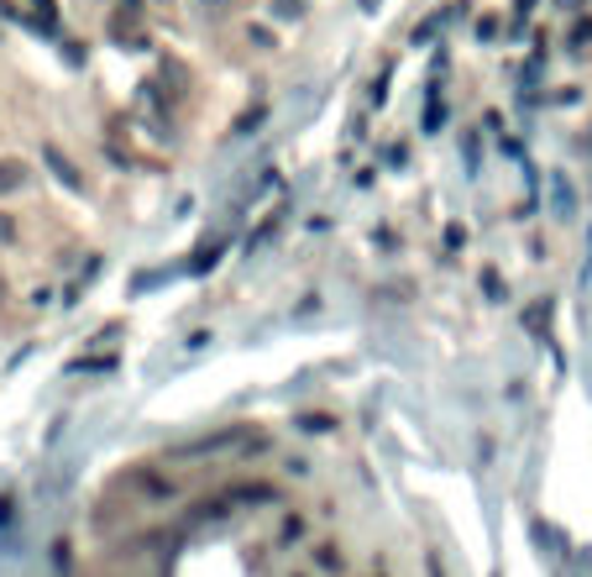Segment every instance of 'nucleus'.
Listing matches in <instances>:
<instances>
[{
  "instance_id": "nucleus-10",
  "label": "nucleus",
  "mask_w": 592,
  "mask_h": 577,
  "mask_svg": "<svg viewBox=\"0 0 592 577\" xmlns=\"http://www.w3.org/2000/svg\"><path fill=\"white\" fill-rule=\"evenodd\" d=\"M320 567H336V573H341V552H336V546H320Z\"/></svg>"
},
{
  "instance_id": "nucleus-9",
  "label": "nucleus",
  "mask_w": 592,
  "mask_h": 577,
  "mask_svg": "<svg viewBox=\"0 0 592 577\" xmlns=\"http://www.w3.org/2000/svg\"><path fill=\"white\" fill-rule=\"evenodd\" d=\"M299 425H304V431H315V436H320V431H331V420H325V415H304Z\"/></svg>"
},
{
  "instance_id": "nucleus-6",
  "label": "nucleus",
  "mask_w": 592,
  "mask_h": 577,
  "mask_svg": "<svg viewBox=\"0 0 592 577\" xmlns=\"http://www.w3.org/2000/svg\"><path fill=\"white\" fill-rule=\"evenodd\" d=\"M446 21H451V11H435V17L425 21V27H415V42H430L435 32H440V27H446Z\"/></svg>"
},
{
  "instance_id": "nucleus-4",
  "label": "nucleus",
  "mask_w": 592,
  "mask_h": 577,
  "mask_svg": "<svg viewBox=\"0 0 592 577\" xmlns=\"http://www.w3.org/2000/svg\"><path fill=\"white\" fill-rule=\"evenodd\" d=\"M42 158H48V163H53V168H59V179L63 184H69V189H80V168H74V163H69V158H63V153H59V147H42Z\"/></svg>"
},
{
  "instance_id": "nucleus-13",
  "label": "nucleus",
  "mask_w": 592,
  "mask_h": 577,
  "mask_svg": "<svg viewBox=\"0 0 592 577\" xmlns=\"http://www.w3.org/2000/svg\"><path fill=\"white\" fill-rule=\"evenodd\" d=\"M210 6H220V0H210Z\"/></svg>"
},
{
  "instance_id": "nucleus-5",
  "label": "nucleus",
  "mask_w": 592,
  "mask_h": 577,
  "mask_svg": "<svg viewBox=\"0 0 592 577\" xmlns=\"http://www.w3.org/2000/svg\"><path fill=\"white\" fill-rule=\"evenodd\" d=\"M32 27H42V32H53L59 27V0H32Z\"/></svg>"
},
{
  "instance_id": "nucleus-8",
  "label": "nucleus",
  "mask_w": 592,
  "mask_h": 577,
  "mask_svg": "<svg viewBox=\"0 0 592 577\" xmlns=\"http://www.w3.org/2000/svg\"><path fill=\"white\" fill-rule=\"evenodd\" d=\"M273 11H278V17H304V0H278V6H273Z\"/></svg>"
},
{
  "instance_id": "nucleus-11",
  "label": "nucleus",
  "mask_w": 592,
  "mask_h": 577,
  "mask_svg": "<svg viewBox=\"0 0 592 577\" xmlns=\"http://www.w3.org/2000/svg\"><path fill=\"white\" fill-rule=\"evenodd\" d=\"M11 237H17V226H11V220L0 216V241H11Z\"/></svg>"
},
{
  "instance_id": "nucleus-1",
  "label": "nucleus",
  "mask_w": 592,
  "mask_h": 577,
  "mask_svg": "<svg viewBox=\"0 0 592 577\" xmlns=\"http://www.w3.org/2000/svg\"><path fill=\"white\" fill-rule=\"evenodd\" d=\"M237 446H252V441H247V425H226L216 436L184 441V446H174V457H220V452H237Z\"/></svg>"
},
{
  "instance_id": "nucleus-12",
  "label": "nucleus",
  "mask_w": 592,
  "mask_h": 577,
  "mask_svg": "<svg viewBox=\"0 0 592 577\" xmlns=\"http://www.w3.org/2000/svg\"><path fill=\"white\" fill-rule=\"evenodd\" d=\"M362 6H373V0H362Z\"/></svg>"
},
{
  "instance_id": "nucleus-3",
  "label": "nucleus",
  "mask_w": 592,
  "mask_h": 577,
  "mask_svg": "<svg viewBox=\"0 0 592 577\" xmlns=\"http://www.w3.org/2000/svg\"><path fill=\"white\" fill-rule=\"evenodd\" d=\"M27 163L21 158H0V195H17V189H27Z\"/></svg>"
},
{
  "instance_id": "nucleus-7",
  "label": "nucleus",
  "mask_w": 592,
  "mask_h": 577,
  "mask_svg": "<svg viewBox=\"0 0 592 577\" xmlns=\"http://www.w3.org/2000/svg\"><path fill=\"white\" fill-rule=\"evenodd\" d=\"M525 326H530V331H540V326H551V305H534L530 316H525Z\"/></svg>"
},
{
  "instance_id": "nucleus-2",
  "label": "nucleus",
  "mask_w": 592,
  "mask_h": 577,
  "mask_svg": "<svg viewBox=\"0 0 592 577\" xmlns=\"http://www.w3.org/2000/svg\"><path fill=\"white\" fill-rule=\"evenodd\" d=\"M111 38L126 42V48H142V42H147V38H142V6H137V0H126L116 17H111Z\"/></svg>"
}]
</instances>
